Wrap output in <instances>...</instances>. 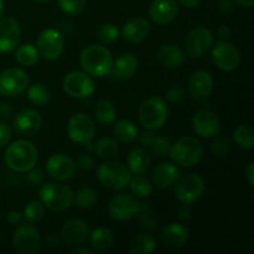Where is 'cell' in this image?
Wrapping results in <instances>:
<instances>
[{"label":"cell","mask_w":254,"mask_h":254,"mask_svg":"<svg viewBox=\"0 0 254 254\" xmlns=\"http://www.w3.org/2000/svg\"><path fill=\"white\" fill-rule=\"evenodd\" d=\"M4 159L7 168L15 173H27L36 165L39 151L31 141L19 139L7 146Z\"/></svg>","instance_id":"6da1fadb"},{"label":"cell","mask_w":254,"mask_h":254,"mask_svg":"<svg viewBox=\"0 0 254 254\" xmlns=\"http://www.w3.org/2000/svg\"><path fill=\"white\" fill-rule=\"evenodd\" d=\"M79 62L84 72L94 77H104L111 74L113 68L112 54L103 46L91 45L79 55Z\"/></svg>","instance_id":"7a4b0ae2"},{"label":"cell","mask_w":254,"mask_h":254,"mask_svg":"<svg viewBox=\"0 0 254 254\" xmlns=\"http://www.w3.org/2000/svg\"><path fill=\"white\" fill-rule=\"evenodd\" d=\"M40 200L49 210L62 212L73 203V191L68 186L59 183L42 184L40 189Z\"/></svg>","instance_id":"3957f363"},{"label":"cell","mask_w":254,"mask_h":254,"mask_svg":"<svg viewBox=\"0 0 254 254\" xmlns=\"http://www.w3.org/2000/svg\"><path fill=\"white\" fill-rule=\"evenodd\" d=\"M202 145L193 136H184L175 144H171L169 155L173 161L184 168L196 165L202 158Z\"/></svg>","instance_id":"277c9868"},{"label":"cell","mask_w":254,"mask_h":254,"mask_svg":"<svg viewBox=\"0 0 254 254\" xmlns=\"http://www.w3.org/2000/svg\"><path fill=\"white\" fill-rule=\"evenodd\" d=\"M169 117V108L160 97H150L139 109V121L148 130H158L165 126Z\"/></svg>","instance_id":"5b68a950"},{"label":"cell","mask_w":254,"mask_h":254,"mask_svg":"<svg viewBox=\"0 0 254 254\" xmlns=\"http://www.w3.org/2000/svg\"><path fill=\"white\" fill-rule=\"evenodd\" d=\"M99 183L111 190H124L131 180V173L128 166L117 161H106L97 170Z\"/></svg>","instance_id":"8992f818"},{"label":"cell","mask_w":254,"mask_h":254,"mask_svg":"<svg viewBox=\"0 0 254 254\" xmlns=\"http://www.w3.org/2000/svg\"><path fill=\"white\" fill-rule=\"evenodd\" d=\"M205 189V180L200 175L188 174V175L183 176L176 184L175 195L181 203L191 205L202 197Z\"/></svg>","instance_id":"52a82bcc"},{"label":"cell","mask_w":254,"mask_h":254,"mask_svg":"<svg viewBox=\"0 0 254 254\" xmlns=\"http://www.w3.org/2000/svg\"><path fill=\"white\" fill-rule=\"evenodd\" d=\"M67 133L72 141L87 145L96 135V124L86 113H76L68 121Z\"/></svg>","instance_id":"ba28073f"},{"label":"cell","mask_w":254,"mask_h":254,"mask_svg":"<svg viewBox=\"0 0 254 254\" xmlns=\"http://www.w3.org/2000/svg\"><path fill=\"white\" fill-rule=\"evenodd\" d=\"M64 91L73 98H87L96 91L94 81L87 72L73 71L66 74L62 82Z\"/></svg>","instance_id":"9c48e42d"},{"label":"cell","mask_w":254,"mask_h":254,"mask_svg":"<svg viewBox=\"0 0 254 254\" xmlns=\"http://www.w3.org/2000/svg\"><path fill=\"white\" fill-rule=\"evenodd\" d=\"M29 87V77L21 68H7L0 73V94L15 97L24 93Z\"/></svg>","instance_id":"30bf717a"},{"label":"cell","mask_w":254,"mask_h":254,"mask_svg":"<svg viewBox=\"0 0 254 254\" xmlns=\"http://www.w3.org/2000/svg\"><path fill=\"white\" fill-rule=\"evenodd\" d=\"M139 207L138 197L130 193H118L109 201L108 212L113 220L128 221L138 215Z\"/></svg>","instance_id":"8fae6325"},{"label":"cell","mask_w":254,"mask_h":254,"mask_svg":"<svg viewBox=\"0 0 254 254\" xmlns=\"http://www.w3.org/2000/svg\"><path fill=\"white\" fill-rule=\"evenodd\" d=\"M64 37L57 30L46 29L39 35L36 42V49L40 56L49 61L60 59L64 52Z\"/></svg>","instance_id":"7c38bea8"},{"label":"cell","mask_w":254,"mask_h":254,"mask_svg":"<svg viewBox=\"0 0 254 254\" xmlns=\"http://www.w3.org/2000/svg\"><path fill=\"white\" fill-rule=\"evenodd\" d=\"M12 246L21 254H34L41 247V236L34 226L20 225L12 233Z\"/></svg>","instance_id":"4fadbf2b"},{"label":"cell","mask_w":254,"mask_h":254,"mask_svg":"<svg viewBox=\"0 0 254 254\" xmlns=\"http://www.w3.org/2000/svg\"><path fill=\"white\" fill-rule=\"evenodd\" d=\"M213 44L212 32L207 27H195L185 37V50L192 59H201Z\"/></svg>","instance_id":"5bb4252c"},{"label":"cell","mask_w":254,"mask_h":254,"mask_svg":"<svg viewBox=\"0 0 254 254\" xmlns=\"http://www.w3.org/2000/svg\"><path fill=\"white\" fill-rule=\"evenodd\" d=\"M212 60L221 71L231 72L240 66L241 54L235 45L222 40L213 47Z\"/></svg>","instance_id":"9a60e30c"},{"label":"cell","mask_w":254,"mask_h":254,"mask_svg":"<svg viewBox=\"0 0 254 254\" xmlns=\"http://www.w3.org/2000/svg\"><path fill=\"white\" fill-rule=\"evenodd\" d=\"M192 128L201 138H213L220 131V118L215 112L210 109H201L192 117Z\"/></svg>","instance_id":"2e32d148"},{"label":"cell","mask_w":254,"mask_h":254,"mask_svg":"<svg viewBox=\"0 0 254 254\" xmlns=\"http://www.w3.org/2000/svg\"><path fill=\"white\" fill-rule=\"evenodd\" d=\"M47 174L56 181H67L76 174V164L64 154H54L46 164Z\"/></svg>","instance_id":"e0dca14e"},{"label":"cell","mask_w":254,"mask_h":254,"mask_svg":"<svg viewBox=\"0 0 254 254\" xmlns=\"http://www.w3.org/2000/svg\"><path fill=\"white\" fill-rule=\"evenodd\" d=\"M21 37V26L17 20L4 17L0 20V52L9 54L17 47Z\"/></svg>","instance_id":"ac0fdd59"},{"label":"cell","mask_w":254,"mask_h":254,"mask_svg":"<svg viewBox=\"0 0 254 254\" xmlns=\"http://www.w3.org/2000/svg\"><path fill=\"white\" fill-rule=\"evenodd\" d=\"M42 124V118L39 112L34 109H24L15 116L12 121V128L19 135L32 136L40 130Z\"/></svg>","instance_id":"d6986e66"},{"label":"cell","mask_w":254,"mask_h":254,"mask_svg":"<svg viewBox=\"0 0 254 254\" xmlns=\"http://www.w3.org/2000/svg\"><path fill=\"white\" fill-rule=\"evenodd\" d=\"M179 6L176 0H154L149 7L150 19L158 25H166L174 21L178 15Z\"/></svg>","instance_id":"ffe728a7"},{"label":"cell","mask_w":254,"mask_h":254,"mask_svg":"<svg viewBox=\"0 0 254 254\" xmlns=\"http://www.w3.org/2000/svg\"><path fill=\"white\" fill-rule=\"evenodd\" d=\"M213 89V78L210 72L196 71L189 79V92L198 101L208 98Z\"/></svg>","instance_id":"44dd1931"},{"label":"cell","mask_w":254,"mask_h":254,"mask_svg":"<svg viewBox=\"0 0 254 254\" xmlns=\"http://www.w3.org/2000/svg\"><path fill=\"white\" fill-rule=\"evenodd\" d=\"M89 235L88 223L83 220H71L62 226L61 238L69 246L81 245Z\"/></svg>","instance_id":"7402d4cb"},{"label":"cell","mask_w":254,"mask_h":254,"mask_svg":"<svg viewBox=\"0 0 254 254\" xmlns=\"http://www.w3.org/2000/svg\"><path fill=\"white\" fill-rule=\"evenodd\" d=\"M180 178V170L171 163H160L153 169L151 183L159 189H169Z\"/></svg>","instance_id":"603a6c76"},{"label":"cell","mask_w":254,"mask_h":254,"mask_svg":"<svg viewBox=\"0 0 254 254\" xmlns=\"http://www.w3.org/2000/svg\"><path fill=\"white\" fill-rule=\"evenodd\" d=\"M150 34V22L143 17H135L124 24L122 36L130 44L144 41Z\"/></svg>","instance_id":"cb8c5ba5"},{"label":"cell","mask_w":254,"mask_h":254,"mask_svg":"<svg viewBox=\"0 0 254 254\" xmlns=\"http://www.w3.org/2000/svg\"><path fill=\"white\" fill-rule=\"evenodd\" d=\"M160 240L165 247L171 248V250L183 247L189 241L188 227L181 223H170L163 228Z\"/></svg>","instance_id":"d4e9b609"},{"label":"cell","mask_w":254,"mask_h":254,"mask_svg":"<svg viewBox=\"0 0 254 254\" xmlns=\"http://www.w3.org/2000/svg\"><path fill=\"white\" fill-rule=\"evenodd\" d=\"M140 143L159 158L169 155L171 146L168 136L163 135V134H156L155 130L144 131L140 135Z\"/></svg>","instance_id":"484cf974"},{"label":"cell","mask_w":254,"mask_h":254,"mask_svg":"<svg viewBox=\"0 0 254 254\" xmlns=\"http://www.w3.org/2000/svg\"><path fill=\"white\" fill-rule=\"evenodd\" d=\"M139 68V61L135 55L123 54L113 62V68L111 73L117 79H129L136 73Z\"/></svg>","instance_id":"4316f807"},{"label":"cell","mask_w":254,"mask_h":254,"mask_svg":"<svg viewBox=\"0 0 254 254\" xmlns=\"http://www.w3.org/2000/svg\"><path fill=\"white\" fill-rule=\"evenodd\" d=\"M158 61L168 68H176L185 61V54L180 47L173 44L161 45L156 52Z\"/></svg>","instance_id":"83f0119b"},{"label":"cell","mask_w":254,"mask_h":254,"mask_svg":"<svg viewBox=\"0 0 254 254\" xmlns=\"http://www.w3.org/2000/svg\"><path fill=\"white\" fill-rule=\"evenodd\" d=\"M150 156H149L148 151L144 148L136 146L133 148L128 154L127 158V164H128V169L130 170L131 174L135 175H143L150 168Z\"/></svg>","instance_id":"f1b7e54d"},{"label":"cell","mask_w":254,"mask_h":254,"mask_svg":"<svg viewBox=\"0 0 254 254\" xmlns=\"http://www.w3.org/2000/svg\"><path fill=\"white\" fill-rule=\"evenodd\" d=\"M114 237L113 233L106 227H99L92 232L91 235V246L93 251L98 253L107 252L113 246Z\"/></svg>","instance_id":"f546056e"},{"label":"cell","mask_w":254,"mask_h":254,"mask_svg":"<svg viewBox=\"0 0 254 254\" xmlns=\"http://www.w3.org/2000/svg\"><path fill=\"white\" fill-rule=\"evenodd\" d=\"M113 133L122 143H133L138 138V128L129 119H121L113 127Z\"/></svg>","instance_id":"4dcf8cb0"},{"label":"cell","mask_w":254,"mask_h":254,"mask_svg":"<svg viewBox=\"0 0 254 254\" xmlns=\"http://www.w3.org/2000/svg\"><path fill=\"white\" fill-rule=\"evenodd\" d=\"M15 52V60L19 64L25 67H32L39 62L40 54L36 46L31 44H24L19 46Z\"/></svg>","instance_id":"1f68e13d"},{"label":"cell","mask_w":254,"mask_h":254,"mask_svg":"<svg viewBox=\"0 0 254 254\" xmlns=\"http://www.w3.org/2000/svg\"><path fill=\"white\" fill-rule=\"evenodd\" d=\"M156 250V241L151 235H138L131 240L129 251L131 254H150Z\"/></svg>","instance_id":"d6a6232c"},{"label":"cell","mask_w":254,"mask_h":254,"mask_svg":"<svg viewBox=\"0 0 254 254\" xmlns=\"http://www.w3.org/2000/svg\"><path fill=\"white\" fill-rule=\"evenodd\" d=\"M94 116L102 126H109L116 121L117 109L111 101L101 99V101H98L96 109H94Z\"/></svg>","instance_id":"836d02e7"},{"label":"cell","mask_w":254,"mask_h":254,"mask_svg":"<svg viewBox=\"0 0 254 254\" xmlns=\"http://www.w3.org/2000/svg\"><path fill=\"white\" fill-rule=\"evenodd\" d=\"M97 200H98V193L94 189L92 188H82L73 193V203L78 208L82 210H88L96 205Z\"/></svg>","instance_id":"e575fe53"},{"label":"cell","mask_w":254,"mask_h":254,"mask_svg":"<svg viewBox=\"0 0 254 254\" xmlns=\"http://www.w3.org/2000/svg\"><path fill=\"white\" fill-rule=\"evenodd\" d=\"M233 140L241 149L251 150L254 146L253 128L248 124H242L233 131Z\"/></svg>","instance_id":"d590c367"},{"label":"cell","mask_w":254,"mask_h":254,"mask_svg":"<svg viewBox=\"0 0 254 254\" xmlns=\"http://www.w3.org/2000/svg\"><path fill=\"white\" fill-rule=\"evenodd\" d=\"M27 98L34 106L42 107L49 103L51 98L49 88L42 83H35L32 86L27 87Z\"/></svg>","instance_id":"8d00e7d4"},{"label":"cell","mask_w":254,"mask_h":254,"mask_svg":"<svg viewBox=\"0 0 254 254\" xmlns=\"http://www.w3.org/2000/svg\"><path fill=\"white\" fill-rule=\"evenodd\" d=\"M129 186H130L131 193L139 198L149 197L153 192V183L144 176H136L135 179H131Z\"/></svg>","instance_id":"74e56055"},{"label":"cell","mask_w":254,"mask_h":254,"mask_svg":"<svg viewBox=\"0 0 254 254\" xmlns=\"http://www.w3.org/2000/svg\"><path fill=\"white\" fill-rule=\"evenodd\" d=\"M139 221H140L141 226L148 231H154L158 227V218H156L155 211L151 207L150 203H145V205L140 206L138 211Z\"/></svg>","instance_id":"f35d334b"},{"label":"cell","mask_w":254,"mask_h":254,"mask_svg":"<svg viewBox=\"0 0 254 254\" xmlns=\"http://www.w3.org/2000/svg\"><path fill=\"white\" fill-rule=\"evenodd\" d=\"M97 155L102 159H113L118 154V144L111 138L99 139L97 145L94 146Z\"/></svg>","instance_id":"ab89813d"},{"label":"cell","mask_w":254,"mask_h":254,"mask_svg":"<svg viewBox=\"0 0 254 254\" xmlns=\"http://www.w3.org/2000/svg\"><path fill=\"white\" fill-rule=\"evenodd\" d=\"M45 206L41 201H30L24 208V218L30 223H37L44 218Z\"/></svg>","instance_id":"60d3db41"},{"label":"cell","mask_w":254,"mask_h":254,"mask_svg":"<svg viewBox=\"0 0 254 254\" xmlns=\"http://www.w3.org/2000/svg\"><path fill=\"white\" fill-rule=\"evenodd\" d=\"M118 37L119 30L117 29L116 25L106 22V24L101 25V27L98 29V39L104 44H112V42L117 41Z\"/></svg>","instance_id":"b9f144b4"},{"label":"cell","mask_w":254,"mask_h":254,"mask_svg":"<svg viewBox=\"0 0 254 254\" xmlns=\"http://www.w3.org/2000/svg\"><path fill=\"white\" fill-rule=\"evenodd\" d=\"M212 145H211V150L218 158H226V156L230 154L231 150V144L226 136L221 135H215L213 136Z\"/></svg>","instance_id":"7bdbcfd3"},{"label":"cell","mask_w":254,"mask_h":254,"mask_svg":"<svg viewBox=\"0 0 254 254\" xmlns=\"http://www.w3.org/2000/svg\"><path fill=\"white\" fill-rule=\"evenodd\" d=\"M59 5L66 14L77 15L86 9L87 0H59Z\"/></svg>","instance_id":"ee69618b"},{"label":"cell","mask_w":254,"mask_h":254,"mask_svg":"<svg viewBox=\"0 0 254 254\" xmlns=\"http://www.w3.org/2000/svg\"><path fill=\"white\" fill-rule=\"evenodd\" d=\"M185 97V91L181 86L175 84V86L171 87L168 92H166V99H168L170 103H180L181 101Z\"/></svg>","instance_id":"f6af8a7d"},{"label":"cell","mask_w":254,"mask_h":254,"mask_svg":"<svg viewBox=\"0 0 254 254\" xmlns=\"http://www.w3.org/2000/svg\"><path fill=\"white\" fill-rule=\"evenodd\" d=\"M27 180L32 184V185H42L45 181V175L42 170L39 168H32L27 171Z\"/></svg>","instance_id":"bcb514c9"},{"label":"cell","mask_w":254,"mask_h":254,"mask_svg":"<svg viewBox=\"0 0 254 254\" xmlns=\"http://www.w3.org/2000/svg\"><path fill=\"white\" fill-rule=\"evenodd\" d=\"M93 164H94V160L89 154H81L78 160H77V166H78L81 170H84V171L91 170V169L93 168Z\"/></svg>","instance_id":"7dc6e473"},{"label":"cell","mask_w":254,"mask_h":254,"mask_svg":"<svg viewBox=\"0 0 254 254\" xmlns=\"http://www.w3.org/2000/svg\"><path fill=\"white\" fill-rule=\"evenodd\" d=\"M11 139V129L6 123L0 122V148L6 145Z\"/></svg>","instance_id":"c3c4849f"},{"label":"cell","mask_w":254,"mask_h":254,"mask_svg":"<svg viewBox=\"0 0 254 254\" xmlns=\"http://www.w3.org/2000/svg\"><path fill=\"white\" fill-rule=\"evenodd\" d=\"M235 9V0H220L218 1V10L222 14H230Z\"/></svg>","instance_id":"681fc988"},{"label":"cell","mask_w":254,"mask_h":254,"mask_svg":"<svg viewBox=\"0 0 254 254\" xmlns=\"http://www.w3.org/2000/svg\"><path fill=\"white\" fill-rule=\"evenodd\" d=\"M178 217L180 218L181 221H189L192 217V211L189 207V205L183 203V206L178 210Z\"/></svg>","instance_id":"f907efd6"},{"label":"cell","mask_w":254,"mask_h":254,"mask_svg":"<svg viewBox=\"0 0 254 254\" xmlns=\"http://www.w3.org/2000/svg\"><path fill=\"white\" fill-rule=\"evenodd\" d=\"M22 218H24V216H22L19 211H11V212H9V215H7L6 220L10 225L17 226L21 223Z\"/></svg>","instance_id":"816d5d0a"},{"label":"cell","mask_w":254,"mask_h":254,"mask_svg":"<svg viewBox=\"0 0 254 254\" xmlns=\"http://www.w3.org/2000/svg\"><path fill=\"white\" fill-rule=\"evenodd\" d=\"M12 116V107L9 103H0V118L10 119Z\"/></svg>","instance_id":"f5cc1de1"},{"label":"cell","mask_w":254,"mask_h":254,"mask_svg":"<svg viewBox=\"0 0 254 254\" xmlns=\"http://www.w3.org/2000/svg\"><path fill=\"white\" fill-rule=\"evenodd\" d=\"M60 243H61V238L57 233H51V235L47 236L46 238V246L49 248H56L59 247Z\"/></svg>","instance_id":"db71d44e"},{"label":"cell","mask_w":254,"mask_h":254,"mask_svg":"<svg viewBox=\"0 0 254 254\" xmlns=\"http://www.w3.org/2000/svg\"><path fill=\"white\" fill-rule=\"evenodd\" d=\"M217 35L220 39L228 40L232 36V30H231V27L227 26V25H221L217 30Z\"/></svg>","instance_id":"11a10c76"},{"label":"cell","mask_w":254,"mask_h":254,"mask_svg":"<svg viewBox=\"0 0 254 254\" xmlns=\"http://www.w3.org/2000/svg\"><path fill=\"white\" fill-rule=\"evenodd\" d=\"M246 176H247L248 184H250L251 186H253L254 185V161H251V163L248 164V168L247 170H246Z\"/></svg>","instance_id":"9f6ffc18"},{"label":"cell","mask_w":254,"mask_h":254,"mask_svg":"<svg viewBox=\"0 0 254 254\" xmlns=\"http://www.w3.org/2000/svg\"><path fill=\"white\" fill-rule=\"evenodd\" d=\"M181 2V5H184L188 9H193V7L198 6L201 2V0H179Z\"/></svg>","instance_id":"6f0895ef"},{"label":"cell","mask_w":254,"mask_h":254,"mask_svg":"<svg viewBox=\"0 0 254 254\" xmlns=\"http://www.w3.org/2000/svg\"><path fill=\"white\" fill-rule=\"evenodd\" d=\"M235 2L245 7H252L254 5V0H235Z\"/></svg>","instance_id":"680465c9"},{"label":"cell","mask_w":254,"mask_h":254,"mask_svg":"<svg viewBox=\"0 0 254 254\" xmlns=\"http://www.w3.org/2000/svg\"><path fill=\"white\" fill-rule=\"evenodd\" d=\"M71 254H78V253H83V254H92V251L88 250V248H74L72 250Z\"/></svg>","instance_id":"91938a15"},{"label":"cell","mask_w":254,"mask_h":254,"mask_svg":"<svg viewBox=\"0 0 254 254\" xmlns=\"http://www.w3.org/2000/svg\"><path fill=\"white\" fill-rule=\"evenodd\" d=\"M5 11V4H4V0H0V17L4 15Z\"/></svg>","instance_id":"94428289"},{"label":"cell","mask_w":254,"mask_h":254,"mask_svg":"<svg viewBox=\"0 0 254 254\" xmlns=\"http://www.w3.org/2000/svg\"><path fill=\"white\" fill-rule=\"evenodd\" d=\"M36 1H40V2H46V1H50V0H36Z\"/></svg>","instance_id":"6125c7cd"}]
</instances>
